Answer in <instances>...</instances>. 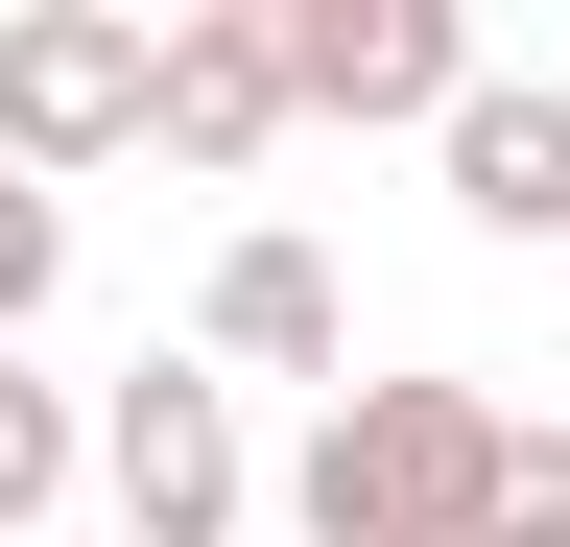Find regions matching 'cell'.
<instances>
[{"label": "cell", "instance_id": "obj_10", "mask_svg": "<svg viewBox=\"0 0 570 547\" xmlns=\"http://www.w3.org/2000/svg\"><path fill=\"white\" fill-rule=\"evenodd\" d=\"M475 547H570V452H547V429L499 452V500H475Z\"/></svg>", "mask_w": 570, "mask_h": 547}, {"label": "cell", "instance_id": "obj_3", "mask_svg": "<svg viewBox=\"0 0 570 547\" xmlns=\"http://www.w3.org/2000/svg\"><path fill=\"white\" fill-rule=\"evenodd\" d=\"M119 144H142V25L119 0H24L0 25V167L71 215V167H119Z\"/></svg>", "mask_w": 570, "mask_h": 547}, {"label": "cell", "instance_id": "obj_11", "mask_svg": "<svg viewBox=\"0 0 570 547\" xmlns=\"http://www.w3.org/2000/svg\"><path fill=\"white\" fill-rule=\"evenodd\" d=\"M547 452H570V358H547Z\"/></svg>", "mask_w": 570, "mask_h": 547}, {"label": "cell", "instance_id": "obj_4", "mask_svg": "<svg viewBox=\"0 0 570 547\" xmlns=\"http://www.w3.org/2000/svg\"><path fill=\"white\" fill-rule=\"evenodd\" d=\"M262 48H285V119H452L475 96L452 0H262Z\"/></svg>", "mask_w": 570, "mask_h": 547}, {"label": "cell", "instance_id": "obj_8", "mask_svg": "<svg viewBox=\"0 0 570 547\" xmlns=\"http://www.w3.org/2000/svg\"><path fill=\"white\" fill-rule=\"evenodd\" d=\"M71 476H96V404H71L48 358H0V547H48V524H71Z\"/></svg>", "mask_w": 570, "mask_h": 547}, {"label": "cell", "instance_id": "obj_1", "mask_svg": "<svg viewBox=\"0 0 570 547\" xmlns=\"http://www.w3.org/2000/svg\"><path fill=\"white\" fill-rule=\"evenodd\" d=\"M499 452H523L499 381H333V429L285 452V524L309 547H475Z\"/></svg>", "mask_w": 570, "mask_h": 547}, {"label": "cell", "instance_id": "obj_5", "mask_svg": "<svg viewBox=\"0 0 570 547\" xmlns=\"http://www.w3.org/2000/svg\"><path fill=\"white\" fill-rule=\"evenodd\" d=\"M142 144L167 167H285V48H262V0H167V25H142Z\"/></svg>", "mask_w": 570, "mask_h": 547}, {"label": "cell", "instance_id": "obj_6", "mask_svg": "<svg viewBox=\"0 0 570 547\" xmlns=\"http://www.w3.org/2000/svg\"><path fill=\"white\" fill-rule=\"evenodd\" d=\"M190 381H356V310H333V262L309 238H214V286H190Z\"/></svg>", "mask_w": 570, "mask_h": 547}, {"label": "cell", "instance_id": "obj_7", "mask_svg": "<svg viewBox=\"0 0 570 547\" xmlns=\"http://www.w3.org/2000/svg\"><path fill=\"white\" fill-rule=\"evenodd\" d=\"M428 144H452V215L475 238H570V72H499L475 48V96L428 119Z\"/></svg>", "mask_w": 570, "mask_h": 547}, {"label": "cell", "instance_id": "obj_2", "mask_svg": "<svg viewBox=\"0 0 570 547\" xmlns=\"http://www.w3.org/2000/svg\"><path fill=\"white\" fill-rule=\"evenodd\" d=\"M96 500H119L96 547H238V524H262V452H238V404H214L190 358H142V381L96 404Z\"/></svg>", "mask_w": 570, "mask_h": 547}, {"label": "cell", "instance_id": "obj_9", "mask_svg": "<svg viewBox=\"0 0 570 547\" xmlns=\"http://www.w3.org/2000/svg\"><path fill=\"white\" fill-rule=\"evenodd\" d=\"M48 286H71V215H48L24 167H0V358H24V333H48Z\"/></svg>", "mask_w": 570, "mask_h": 547}]
</instances>
